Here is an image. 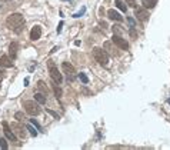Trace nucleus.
I'll use <instances>...</instances> for the list:
<instances>
[{"instance_id":"72a5a7b5","label":"nucleus","mask_w":170,"mask_h":150,"mask_svg":"<svg viewBox=\"0 0 170 150\" xmlns=\"http://www.w3.org/2000/svg\"><path fill=\"white\" fill-rule=\"evenodd\" d=\"M3 2H6V0H3Z\"/></svg>"},{"instance_id":"f3484780","label":"nucleus","mask_w":170,"mask_h":150,"mask_svg":"<svg viewBox=\"0 0 170 150\" xmlns=\"http://www.w3.org/2000/svg\"><path fill=\"white\" fill-rule=\"evenodd\" d=\"M26 129L29 130V133L32 134L33 137H36V136H37V129H34V126L32 125V123H30V125H27V126H26Z\"/></svg>"},{"instance_id":"a211bd4d","label":"nucleus","mask_w":170,"mask_h":150,"mask_svg":"<svg viewBox=\"0 0 170 150\" xmlns=\"http://www.w3.org/2000/svg\"><path fill=\"white\" fill-rule=\"evenodd\" d=\"M37 87H39V90H40L42 93H44V94L47 93V87H46V83L43 82V80H40V82L37 83Z\"/></svg>"},{"instance_id":"1a4fd4ad","label":"nucleus","mask_w":170,"mask_h":150,"mask_svg":"<svg viewBox=\"0 0 170 150\" xmlns=\"http://www.w3.org/2000/svg\"><path fill=\"white\" fill-rule=\"evenodd\" d=\"M40 36H42V27L40 26H34L33 29L30 30V40L36 42V40L40 39Z\"/></svg>"},{"instance_id":"ddd939ff","label":"nucleus","mask_w":170,"mask_h":150,"mask_svg":"<svg viewBox=\"0 0 170 150\" xmlns=\"http://www.w3.org/2000/svg\"><path fill=\"white\" fill-rule=\"evenodd\" d=\"M0 66L2 67H12L13 63H12V60H10V57L2 56V57H0Z\"/></svg>"},{"instance_id":"39448f33","label":"nucleus","mask_w":170,"mask_h":150,"mask_svg":"<svg viewBox=\"0 0 170 150\" xmlns=\"http://www.w3.org/2000/svg\"><path fill=\"white\" fill-rule=\"evenodd\" d=\"M49 71H50V76H52V79H53V82H56V83H62L63 82V77H62V73L59 71V69L56 67V64H54L52 60L49 62Z\"/></svg>"},{"instance_id":"9b49d317","label":"nucleus","mask_w":170,"mask_h":150,"mask_svg":"<svg viewBox=\"0 0 170 150\" xmlns=\"http://www.w3.org/2000/svg\"><path fill=\"white\" fill-rule=\"evenodd\" d=\"M17 50H19V43L13 42L9 44V53H10V57L14 59L17 56Z\"/></svg>"},{"instance_id":"f8f14e48","label":"nucleus","mask_w":170,"mask_h":150,"mask_svg":"<svg viewBox=\"0 0 170 150\" xmlns=\"http://www.w3.org/2000/svg\"><path fill=\"white\" fill-rule=\"evenodd\" d=\"M12 127L14 129V133H16L19 137H26V132H25V129H23L20 125H17V123H13Z\"/></svg>"},{"instance_id":"6e6552de","label":"nucleus","mask_w":170,"mask_h":150,"mask_svg":"<svg viewBox=\"0 0 170 150\" xmlns=\"http://www.w3.org/2000/svg\"><path fill=\"white\" fill-rule=\"evenodd\" d=\"M2 126H3V132H4V134H6V137H7L10 142H17L16 134H14V132H13V130H10V126H9L7 121H3V123H2Z\"/></svg>"},{"instance_id":"473e14b6","label":"nucleus","mask_w":170,"mask_h":150,"mask_svg":"<svg viewBox=\"0 0 170 150\" xmlns=\"http://www.w3.org/2000/svg\"><path fill=\"white\" fill-rule=\"evenodd\" d=\"M167 103H169V104H170V99H169V100H167Z\"/></svg>"},{"instance_id":"c756f323","label":"nucleus","mask_w":170,"mask_h":150,"mask_svg":"<svg viewBox=\"0 0 170 150\" xmlns=\"http://www.w3.org/2000/svg\"><path fill=\"white\" fill-rule=\"evenodd\" d=\"M62 27H63V21H60V23H59V29H57V33H60V32H62Z\"/></svg>"},{"instance_id":"5701e85b","label":"nucleus","mask_w":170,"mask_h":150,"mask_svg":"<svg viewBox=\"0 0 170 150\" xmlns=\"http://www.w3.org/2000/svg\"><path fill=\"white\" fill-rule=\"evenodd\" d=\"M30 123H32V125H33L34 127H36V129L39 130V132H44V130H42V126L39 125V123H37L36 120H34V119H32V120H30Z\"/></svg>"},{"instance_id":"0eeeda50","label":"nucleus","mask_w":170,"mask_h":150,"mask_svg":"<svg viewBox=\"0 0 170 150\" xmlns=\"http://www.w3.org/2000/svg\"><path fill=\"white\" fill-rule=\"evenodd\" d=\"M134 16H136L137 20L146 21L149 19V13H147L146 7H134Z\"/></svg>"},{"instance_id":"f03ea898","label":"nucleus","mask_w":170,"mask_h":150,"mask_svg":"<svg viewBox=\"0 0 170 150\" xmlns=\"http://www.w3.org/2000/svg\"><path fill=\"white\" fill-rule=\"evenodd\" d=\"M93 57H95V60L99 63L100 66H103V67L109 66V62H110L109 53L104 49H102V47H95L93 49Z\"/></svg>"},{"instance_id":"9d476101","label":"nucleus","mask_w":170,"mask_h":150,"mask_svg":"<svg viewBox=\"0 0 170 150\" xmlns=\"http://www.w3.org/2000/svg\"><path fill=\"white\" fill-rule=\"evenodd\" d=\"M107 16H109V19H112V20H114V21H123V16H120V13H117L116 10H113V9L107 10Z\"/></svg>"},{"instance_id":"6ab92c4d","label":"nucleus","mask_w":170,"mask_h":150,"mask_svg":"<svg viewBox=\"0 0 170 150\" xmlns=\"http://www.w3.org/2000/svg\"><path fill=\"white\" fill-rule=\"evenodd\" d=\"M116 6H117V9H120L122 12H125L126 13V10H127V7H126V4L122 2V0H116Z\"/></svg>"},{"instance_id":"393cba45","label":"nucleus","mask_w":170,"mask_h":150,"mask_svg":"<svg viewBox=\"0 0 170 150\" xmlns=\"http://www.w3.org/2000/svg\"><path fill=\"white\" fill-rule=\"evenodd\" d=\"M129 34H130V37L136 39V37H137V32H136V29H134V27H130V30H129Z\"/></svg>"},{"instance_id":"4468645a","label":"nucleus","mask_w":170,"mask_h":150,"mask_svg":"<svg viewBox=\"0 0 170 150\" xmlns=\"http://www.w3.org/2000/svg\"><path fill=\"white\" fill-rule=\"evenodd\" d=\"M141 4L146 9H153L157 4V0H141Z\"/></svg>"},{"instance_id":"7ed1b4c3","label":"nucleus","mask_w":170,"mask_h":150,"mask_svg":"<svg viewBox=\"0 0 170 150\" xmlns=\"http://www.w3.org/2000/svg\"><path fill=\"white\" fill-rule=\"evenodd\" d=\"M25 110L27 114H30V116H37V114H40V112H42V109H40V106H39L37 102H33V100H26L25 102Z\"/></svg>"},{"instance_id":"a878e982","label":"nucleus","mask_w":170,"mask_h":150,"mask_svg":"<svg viewBox=\"0 0 170 150\" xmlns=\"http://www.w3.org/2000/svg\"><path fill=\"white\" fill-rule=\"evenodd\" d=\"M14 117H16L19 121H23V120H25V114H23L21 112H17L16 114H14Z\"/></svg>"},{"instance_id":"b1692460","label":"nucleus","mask_w":170,"mask_h":150,"mask_svg":"<svg viewBox=\"0 0 170 150\" xmlns=\"http://www.w3.org/2000/svg\"><path fill=\"white\" fill-rule=\"evenodd\" d=\"M0 147L3 150H7V142H6V139L0 137Z\"/></svg>"},{"instance_id":"bb28decb","label":"nucleus","mask_w":170,"mask_h":150,"mask_svg":"<svg viewBox=\"0 0 170 150\" xmlns=\"http://www.w3.org/2000/svg\"><path fill=\"white\" fill-rule=\"evenodd\" d=\"M46 112L49 113V114H52V116H53L54 119H60V116H59L57 113H56V112H53V110H50V109H46Z\"/></svg>"},{"instance_id":"4be33fe9","label":"nucleus","mask_w":170,"mask_h":150,"mask_svg":"<svg viewBox=\"0 0 170 150\" xmlns=\"http://www.w3.org/2000/svg\"><path fill=\"white\" fill-rule=\"evenodd\" d=\"M122 33H123V30L120 29V26H113V34H119L120 36Z\"/></svg>"},{"instance_id":"2eb2a0df","label":"nucleus","mask_w":170,"mask_h":150,"mask_svg":"<svg viewBox=\"0 0 170 150\" xmlns=\"http://www.w3.org/2000/svg\"><path fill=\"white\" fill-rule=\"evenodd\" d=\"M34 99H36V102H37L39 104H44L46 103V96L43 94V93H36V94H34Z\"/></svg>"},{"instance_id":"423d86ee","label":"nucleus","mask_w":170,"mask_h":150,"mask_svg":"<svg viewBox=\"0 0 170 150\" xmlns=\"http://www.w3.org/2000/svg\"><path fill=\"white\" fill-rule=\"evenodd\" d=\"M112 42L114 43V44H116L119 49H122V50H129V43L126 42V40L122 37V36H119V34H113Z\"/></svg>"},{"instance_id":"aec40b11","label":"nucleus","mask_w":170,"mask_h":150,"mask_svg":"<svg viewBox=\"0 0 170 150\" xmlns=\"http://www.w3.org/2000/svg\"><path fill=\"white\" fill-rule=\"evenodd\" d=\"M79 79L83 82V84H87V83H89V77H87L84 73H79Z\"/></svg>"},{"instance_id":"dca6fc26","label":"nucleus","mask_w":170,"mask_h":150,"mask_svg":"<svg viewBox=\"0 0 170 150\" xmlns=\"http://www.w3.org/2000/svg\"><path fill=\"white\" fill-rule=\"evenodd\" d=\"M57 84H59V83H57ZM57 84H56V82H54L53 90H54V94H56V97H57V99H60V97H62V94H63V92H62V89L59 87Z\"/></svg>"},{"instance_id":"2f4dec72","label":"nucleus","mask_w":170,"mask_h":150,"mask_svg":"<svg viewBox=\"0 0 170 150\" xmlns=\"http://www.w3.org/2000/svg\"><path fill=\"white\" fill-rule=\"evenodd\" d=\"M2 79H3V76H2V73H0V83H2Z\"/></svg>"},{"instance_id":"412c9836","label":"nucleus","mask_w":170,"mask_h":150,"mask_svg":"<svg viewBox=\"0 0 170 150\" xmlns=\"http://www.w3.org/2000/svg\"><path fill=\"white\" fill-rule=\"evenodd\" d=\"M84 13H86V7H82V9L79 10V12L73 14V17H76V19H77V17H82V16L84 14Z\"/></svg>"},{"instance_id":"7c9ffc66","label":"nucleus","mask_w":170,"mask_h":150,"mask_svg":"<svg viewBox=\"0 0 170 150\" xmlns=\"http://www.w3.org/2000/svg\"><path fill=\"white\" fill-rule=\"evenodd\" d=\"M25 86H29V77H26L25 79Z\"/></svg>"},{"instance_id":"cd10ccee","label":"nucleus","mask_w":170,"mask_h":150,"mask_svg":"<svg viewBox=\"0 0 170 150\" xmlns=\"http://www.w3.org/2000/svg\"><path fill=\"white\" fill-rule=\"evenodd\" d=\"M126 3L129 6H132V7H136V0H126Z\"/></svg>"},{"instance_id":"c85d7f7f","label":"nucleus","mask_w":170,"mask_h":150,"mask_svg":"<svg viewBox=\"0 0 170 150\" xmlns=\"http://www.w3.org/2000/svg\"><path fill=\"white\" fill-rule=\"evenodd\" d=\"M127 21H129V25H130V27H134V19L133 17H129Z\"/></svg>"},{"instance_id":"20e7f679","label":"nucleus","mask_w":170,"mask_h":150,"mask_svg":"<svg viewBox=\"0 0 170 150\" xmlns=\"http://www.w3.org/2000/svg\"><path fill=\"white\" fill-rule=\"evenodd\" d=\"M62 67H63V71H64V75H66V79L69 80V82H75L76 77L79 76L75 67L71 66L70 63H66V62L62 64Z\"/></svg>"},{"instance_id":"f257e3e1","label":"nucleus","mask_w":170,"mask_h":150,"mask_svg":"<svg viewBox=\"0 0 170 150\" xmlns=\"http://www.w3.org/2000/svg\"><path fill=\"white\" fill-rule=\"evenodd\" d=\"M23 25H25V17L21 16L20 13H13V14L7 16V19H6V26L9 29L16 30V33L20 32L19 27H21Z\"/></svg>"}]
</instances>
